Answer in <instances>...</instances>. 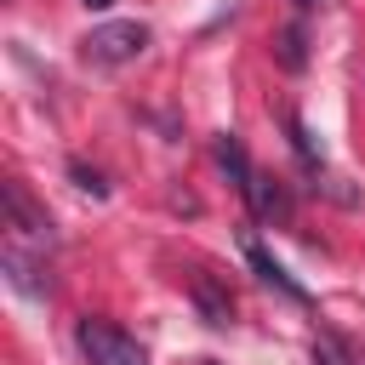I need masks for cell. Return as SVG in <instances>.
<instances>
[{
  "mask_svg": "<svg viewBox=\"0 0 365 365\" xmlns=\"http://www.w3.org/2000/svg\"><path fill=\"white\" fill-rule=\"evenodd\" d=\"M80 46H86V57H91V63H108V68H114V63L143 57L148 29H143V23H131V17H120V23H97V29H91Z\"/></svg>",
  "mask_w": 365,
  "mask_h": 365,
  "instance_id": "obj_1",
  "label": "cell"
},
{
  "mask_svg": "<svg viewBox=\"0 0 365 365\" xmlns=\"http://www.w3.org/2000/svg\"><path fill=\"white\" fill-rule=\"evenodd\" d=\"M74 342H80V354H86L91 365H148V354H143L125 331H114V325H103V319H80Z\"/></svg>",
  "mask_w": 365,
  "mask_h": 365,
  "instance_id": "obj_2",
  "label": "cell"
},
{
  "mask_svg": "<svg viewBox=\"0 0 365 365\" xmlns=\"http://www.w3.org/2000/svg\"><path fill=\"white\" fill-rule=\"evenodd\" d=\"M188 297H194V308H200L205 325H228V319H234V297H228L211 274H188Z\"/></svg>",
  "mask_w": 365,
  "mask_h": 365,
  "instance_id": "obj_3",
  "label": "cell"
},
{
  "mask_svg": "<svg viewBox=\"0 0 365 365\" xmlns=\"http://www.w3.org/2000/svg\"><path fill=\"white\" fill-rule=\"evenodd\" d=\"M245 262L257 268V279H262V285H274V291H285L291 302H308V291H302V285H297V279H291V274H285V268H279V262H274V257H268L262 245H245Z\"/></svg>",
  "mask_w": 365,
  "mask_h": 365,
  "instance_id": "obj_4",
  "label": "cell"
},
{
  "mask_svg": "<svg viewBox=\"0 0 365 365\" xmlns=\"http://www.w3.org/2000/svg\"><path fill=\"white\" fill-rule=\"evenodd\" d=\"M217 165L228 171V182H234L240 194H251V177H257V171H251V160H245V148H240V137H234V131H222V137H217Z\"/></svg>",
  "mask_w": 365,
  "mask_h": 365,
  "instance_id": "obj_5",
  "label": "cell"
},
{
  "mask_svg": "<svg viewBox=\"0 0 365 365\" xmlns=\"http://www.w3.org/2000/svg\"><path fill=\"white\" fill-rule=\"evenodd\" d=\"M6 211H11V222H17L23 234H34V240H51V222H46V217H40V211L23 200V188H17V182H6Z\"/></svg>",
  "mask_w": 365,
  "mask_h": 365,
  "instance_id": "obj_6",
  "label": "cell"
},
{
  "mask_svg": "<svg viewBox=\"0 0 365 365\" xmlns=\"http://www.w3.org/2000/svg\"><path fill=\"white\" fill-rule=\"evenodd\" d=\"M302 46H308L302 23H285V29L274 34V57H279V68H291V74H297V68L308 63V51H302Z\"/></svg>",
  "mask_w": 365,
  "mask_h": 365,
  "instance_id": "obj_7",
  "label": "cell"
},
{
  "mask_svg": "<svg viewBox=\"0 0 365 365\" xmlns=\"http://www.w3.org/2000/svg\"><path fill=\"white\" fill-rule=\"evenodd\" d=\"M245 200H251V211H257V217H285V194H279V182H274V177H262V171L251 177V194H245Z\"/></svg>",
  "mask_w": 365,
  "mask_h": 365,
  "instance_id": "obj_8",
  "label": "cell"
},
{
  "mask_svg": "<svg viewBox=\"0 0 365 365\" xmlns=\"http://www.w3.org/2000/svg\"><path fill=\"white\" fill-rule=\"evenodd\" d=\"M6 274H11V285H17V291L46 297V279H34V262H29L23 251H6Z\"/></svg>",
  "mask_w": 365,
  "mask_h": 365,
  "instance_id": "obj_9",
  "label": "cell"
},
{
  "mask_svg": "<svg viewBox=\"0 0 365 365\" xmlns=\"http://www.w3.org/2000/svg\"><path fill=\"white\" fill-rule=\"evenodd\" d=\"M285 131H291V148L302 154V165H308V171H319V143H314V131H308V125H302L297 114L285 120Z\"/></svg>",
  "mask_w": 365,
  "mask_h": 365,
  "instance_id": "obj_10",
  "label": "cell"
},
{
  "mask_svg": "<svg viewBox=\"0 0 365 365\" xmlns=\"http://www.w3.org/2000/svg\"><path fill=\"white\" fill-rule=\"evenodd\" d=\"M314 365H354V354H348L331 331H319V336H314Z\"/></svg>",
  "mask_w": 365,
  "mask_h": 365,
  "instance_id": "obj_11",
  "label": "cell"
},
{
  "mask_svg": "<svg viewBox=\"0 0 365 365\" xmlns=\"http://www.w3.org/2000/svg\"><path fill=\"white\" fill-rule=\"evenodd\" d=\"M68 177H74V182H80V188H86V194H97V200H103V194H108V182H103V177H97V171H91V165H80V160H74V165H68Z\"/></svg>",
  "mask_w": 365,
  "mask_h": 365,
  "instance_id": "obj_12",
  "label": "cell"
},
{
  "mask_svg": "<svg viewBox=\"0 0 365 365\" xmlns=\"http://www.w3.org/2000/svg\"><path fill=\"white\" fill-rule=\"evenodd\" d=\"M80 6H86V11H108L114 0H80Z\"/></svg>",
  "mask_w": 365,
  "mask_h": 365,
  "instance_id": "obj_13",
  "label": "cell"
},
{
  "mask_svg": "<svg viewBox=\"0 0 365 365\" xmlns=\"http://www.w3.org/2000/svg\"><path fill=\"white\" fill-rule=\"evenodd\" d=\"M297 6H319V0H297Z\"/></svg>",
  "mask_w": 365,
  "mask_h": 365,
  "instance_id": "obj_14",
  "label": "cell"
},
{
  "mask_svg": "<svg viewBox=\"0 0 365 365\" xmlns=\"http://www.w3.org/2000/svg\"><path fill=\"white\" fill-rule=\"evenodd\" d=\"M205 365H217V359H205Z\"/></svg>",
  "mask_w": 365,
  "mask_h": 365,
  "instance_id": "obj_15",
  "label": "cell"
}]
</instances>
